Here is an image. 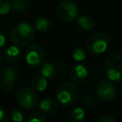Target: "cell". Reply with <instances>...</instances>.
Listing matches in <instances>:
<instances>
[{
	"label": "cell",
	"instance_id": "obj_1",
	"mask_svg": "<svg viewBox=\"0 0 122 122\" xmlns=\"http://www.w3.org/2000/svg\"><path fill=\"white\" fill-rule=\"evenodd\" d=\"M35 30L34 27L29 22H21L15 25L10 34V40L18 47L29 46L34 39Z\"/></svg>",
	"mask_w": 122,
	"mask_h": 122
},
{
	"label": "cell",
	"instance_id": "obj_2",
	"mask_svg": "<svg viewBox=\"0 0 122 122\" xmlns=\"http://www.w3.org/2000/svg\"><path fill=\"white\" fill-rule=\"evenodd\" d=\"M105 71L112 82L122 81V53L112 52L105 60Z\"/></svg>",
	"mask_w": 122,
	"mask_h": 122
},
{
	"label": "cell",
	"instance_id": "obj_3",
	"mask_svg": "<svg viewBox=\"0 0 122 122\" xmlns=\"http://www.w3.org/2000/svg\"><path fill=\"white\" fill-rule=\"evenodd\" d=\"M55 95L57 101L62 106L71 107L77 99L78 91L72 82H63L57 87Z\"/></svg>",
	"mask_w": 122,
	"mask_h": 122
},
{
	"label": "cell",
	"instance_id": "obj_4",
	"mask_svg": "<svg viewBox=\"0 0 122 122\" xmlns=\"http://www.w3.org/2000/svg\"><path fill=\"white\" fill-rule=\"evenodd\" d=\"M15 99L19 107L25 110H31L39 103V96L32 88L23 87L18 90L15 95Z\"/></svg>",
	"mask_w": 122,
	"mask_h": 122
},
{
	"label": "cell",
	"instance_id": "obj_5",
	"mask_svg": "<svg viewBox=\"0 0 122 122\" xmlns=\"http://www.w3.org/2000/svg\"><path fill=\"white\" fill-rule=\"evenodd\" d=\"M109 36L101 31L92 34L86 43V48L91 54H101L105 52L109 47Z\"/></svg>",
	"mask_w": 122,
	"mask_h": 122
},
{
	"label": "cell",
	"instance_id": "obj_6",
	"mask_svg": "<svg viewBox=\"0 0 122 122\" xmlns=\"http://www.w3.org/2000/svg\"><path fill=\"white\" fill-rule=\"evenodd\" d=\"M55 12H56L57 17L61 21L69 23L77 18L79 14V10H78L77 5L74 2L65 0V1L60 2L56 6Z\"/></svg>",
	"mask_w": 122,
	"mask_h": 122
},
{
	"label": "cell",
	"instance_id": "obj_7",
	"mask_svg": "<svg viewBox=\"0 0 122 122\" xmlns=\"http://www.w3.org/2000/svg\"><path fill=\"white\" fill-rule=\"evenodd\" d=\"M67 72V66L59 60H48L42 65L41 73L47 78L58 79L63 77Z\"/></svg>",
	"mask_w": 122,
	"mask_h": 122
},
{
	"label": "cell",
	"instance_id": "obj_8",
	"mask_svg": "<svg viewBox=\"0 0 122 122\" xmlns=\"http://www.w3.org/2000/svg\"><path fill=\"white\" fill-rule=\"evenodd\" d=\"M25 57L26 62L30 66L40 67L45 62V51L41 46L37 44H32L28 47Z\"/></svg>",
	"mask_w": 122,
	"mask_h": 122
},
{
	"label": "cell",
	"instance_id": "obj_9",
	"mask_svg": "<svg viewBox=\"0 0 122 122\" xmlns=\"http://www.w3.org/2000/svg\"><path fill=\"white\" fill-rule=\"evenodd\" d=\"M19 77L18 71L13 67H6L2 71L0 88L4 92H10L14 87L17 79Z\"/></svg>",
	"mask_w": 122,
	"mask_h": 122
},
{
	"label": "cell",
	"instance_id": "obj_10",
	"mask_svg": "<svg viewBox=\"0 0 122 122\" xmlns=\"http://www.w3.org/2000/svg\"><path fill=\"white\" fill-rule=\"evenodd\" d=\"M116 87L112 81H102L96 87V95L103 101L112 100L116 95Z\"/></svg>",
	"mask_w": 122,
	"mask_h": 122
},
{
	"label": "cell",
	"instance_id": "obj_11",
	"mask_svg": "<svg viewBox=\"0 0 122 122\" xmlns=\"http://www.w3.org/2000/svg\"><path fill=\"white\" fill-rule=\"evenodd\" d=\"M88 70L87 68L82 64L74 65L70 71V78L74 83H82L88 76Z\"/></svg>",
	"mask_w": 122,
	"mask_h": 122
},
{
	"label": "cell",
	"instance_id": "obj_12",
	"mask_svg": "<svg viewBox=\"0 0 122 122\" xmlns=\"http://www.w3.org/2000/svg\"><path fill=\"white\" fill-rule=\"evenodd\" d=\"M39 109L46 115H54L58 112V105L51 98H44L39 102Z\"/></svg>",
	"mask_w": 122,
	"mask_h": 122
},
{
	"label": "cell",
	"instance_id": "obj_13",
	"mask_svg": "<svg viewBox=\"0 0 122 122\" xmlns=\"http://www.w3.org/2000/svg\"><path fill=\"white\" fill-rule=\"evenodd\" d=\"M34 28L40 32H48L52 28V21L46 16H40L34 21Z\"/></svg>",
	"mask_w": 122,
	"mask_h": 122
},
{
	"label": "cell",
	"instance_id": "obj_14",
	"mask_svg": "<svg viewBox=\"0 0 122 122\" xmlns=\"http://www.w3.org/2000/svg\"><path fill=\"white\" fill-rule=\"evenodd\" d=\"M77 26L84 31H91L94 29L95 22L89 15H81L77 18Z\"/></svg>",
	"mask_w": 122,
	"mask_h": 122
},
{
	"label": "cell",
	"instance_id": "obj_15",
	"mask_svg": "<svg viewBox=\"0 0 122 122\" xmlns=\"http://www.w3.org/2000/svg\"><path fill=\"white\" fill-rule=\"evenodd\" d=\"M4 57L9 62H16L21 58V51L17 45L8 47L4 51Z\"/></svg>",
	"mask_w": 122,
	"mask_h": 122
},
{
	"label": "cell",
	"instance_id": "obj_16",
	"mask_svg": "<svg viewBox=\"0 0 122 122\" xmlns=\"http://www.w3.org/2000/svg\"><path fill=\"white\" fill-rule=\"evenodd\" d=\"M48 86V78L42 73L35 75L31 80V88L36 92H43Z\"/></svg>",
	"mask_w": 122,
	"mask_h": 122
},
{
	"label": "cell",
	"instance_id": "obj_17",
	"mask_svg": "<svg viewBox=\"0 0 122 122\" xmlns=\"http://www.w3.org/2000/svg\"><path fill=\"white\" fill-rule=\"evenodd\" d=\"M68 117L71 122H81L85 118V111L81 107H72L68 112Z\"/></svg>",
	"mask_w": 122,
	"mask_h": 122
},
{
	"label": "cell",
	"instance_id": "obj_18",
	"mask_svg": "<svg viewBox=\"0 0 122 122\" xmlns=\"http://www.w3.org/2000/svg\"><path fill=\"white\" fill-rule=\"evenodd\" d=\"M30 7L29 0H11V9L14 12H24Z\"/></svg>",
	"mask_w": 122,
	"mask_h": 122
},
{
	"label": "cell",
	"instance_id": "obj_19",
	"mask_svg": "<svg viewBox=\"0 0 122 122\" xmlns=\"http://www.w3.org/2000/svg\"><path fill=\"white\" fill-rule=\"evenodd\" d=\"M71 56H72V59L75 61V62H83L86 60L87 58V52L86 51L82 48V47H76L73 49L72 51V53H71Z\"/></svg>",
	"mask_w": 122,
	"mask_h": 122
},
{
	"label": "cell",
	"instance_id": "obj_20",
	"mask_svg": "<svg viewBox=\"0 0 122 122\" xmlns=\"http://www.w3.org/2000/svg\"><path fill=\"white\" fill-rule=\"evenodd\" d=\"M11 10L10 0H0V15L7 14Z\"/></svg>",
	"mask_w": 122,
	"mask_h": 122
},
{
	"label": "cell",
	"instance_id": "obj_21",
	"mask_svg": "<svg viewBox=\"0 0 122 122\" xmlns=\"http://www.w3.org/2000/svg\"><path fill=\"white\" fill-rule=\"evenodd\" d=\"M48 119L45 116V114H42L40 112H35V113H31L28 118L27 121L28 122H46Z\"/></svg>",
	"mask_w": 122,
	"mask_h": 122
},
{
	"label": "cell",
	"instance_id": "obj_22",
	"mask_svg": "<svg viewBox=\"0 0 122 122\" xmlns=\"http://www.w3.org/2000/svg\"><path fill=\"white\" fill-rule=\"evenodd\" d=\"M10 117H11V120L14 121V122H22L23 120H25L24 112L20 110H14L11 112Z\"/></svg>",
	"mask_w": 122,
	"mask_h": 122
},
{
	"label": "cell",
	"instance_id": "obj_23",
	"mask_svg": "<svg viewBox=\"0 0 122 122\" xmlns=\"http://www.w3.org/2000/svg\"><path fill=\"white\" fill-rule=\"evenodd\" d=\"M99 122H115V118L112 114H104L98 119Z\"/></svg>",
	"mask_w": 122,
	"mask_h": 122
},
{
	"label": "cell",
	"instance_id": "obj_24",
	"mask_svg": "<svg viewBox=\"0 0 122 122\" xmlns=\"http://www.w3.org/2000/svg\"><path fill=\"white\" fill-rule=\"evenodd\" d=\"M8 121V115L3 108L0 107V122H7Z\"/></svg>",
	"mask_w": 122,
	"mask_h": 122
},
{
	"label": "cell",
	"instance_id": "obj_25",
	"mask_svg": "<svg viewBox=\"0 0 122 122\" xmlns=\"http://www.w3.org/2000/svg\"><path fill=\"white\" fill-rule=\"evenodd\" d=\"M5 43H6V37H5V34L0 31V49H2L4 46H5Z\"/></svg>",
	"mask_w": 122,
	"mask_h": 122
},
{
	"label": "cell",
	"instance_id": "obj_26",
	"mask_svg": "<svg viewBox=\"0 0 122 122\" xmlns=\"http://www.w3.org/2000/svg\"><path fill=\"white\" fill-rule=\"evenodd\" d=\"M120 93H121V96H122V86H121V89H120Z\"/></svg>",
	"mask_w": 122,
	"mask_h": 122
},
{
	"label": "cell",
	"instance_id": "obj_27",
	"mask_svg": "<svg viewBox=\"0 0 122 122\" xmlns=\"http://www.w3.org/2000/svg\"><path fill=\"white\" fill-rule=\"evenodd\" d=\"M1 59H2V56H1V54H0V62H1Z\"/></svg>",
	"mask_w": 122,
	"mask_h": 122
}]
</instances>
